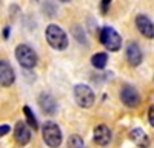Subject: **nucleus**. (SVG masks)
Listing matches in <instances>:
<instances>
[{"mask_svg": "<svg viewBox=\"0 0 154 148\" xmlns=\"http://www.w3.org/2000/svg\"><path fill=\"white\" fill-rule=\"evenodd\" d=\"M45 37H46V42L49 43V46L53 49L63 51V49L68 48V35L59 25H54V23L48 25L45 29Z\"/></svg>", "mask_w": 154, "mask_h": 148, "instance_id": "1", "label": "nucleus"}, {"mask_svg": "<svg viewBox=\"0 0 154 148\" xmlns=\"http://www.w3.org/2000/svg\"><path fill=\"white\" fill-rule=\"evenodd\" d=\"M42 137H43V142L49 148H59L62 145L63 136H62V130L59 128L57 123L46 120L42 127Z\"/></svg>", "mask_w": 154, "mask_h": 148, "instance_id": "2", "label": "nucleus"}, {"mask_svg": "<svg viewBox=\"0 0 154 148\" xmlns=\"http://www.w3.org/2000/svg\"><path fill=\"white\" fill-rule=\"evenodd\" d=\"M100 43L103 45L108 51H119L122 46V37L112 26H103L100 29Z\"/></svg>", "mask_w": 154, "mask_h": 148, "instance_id": "3", "label": "nucleus"}, {"mask_svg": "<svg viewBox=\"0 0 154 148\" xmlns=\"http://www.w3.org/2000/svg\"><path fill=\"white\" fill-rule=\"evenodd\" d=\"M72 93H74V99H75V102H77L79 106H82V108H91L94 105L96 96H94V91L89 88L88 85L77 83L72 88Z\"/></svg>", "mask_w": 154, "mask_h": 148, "instance_id": "4", "label": "nucleus"}, {"mask_svg": "<svg viewBox=\"0 0 154 148\" xmlns=\"http://www.w3.org/2000/svg\"><path fill=\"white\" fill-rule=\"evenodd\" d=\"M16 59L19 62V65L26 68V69H31L37 65V54L35 51L29 46V45H19L16 48Z\"/></svg>", "mask_w": 154, "mask_h": 148, "instance_id": "5", "label": "nucleus"}, {"mask_svg": "<svg viewBox=\"0 0 154 148\" xmlns=\"http://www.w3.org/2000/svg\"><path fill=\"white\" fill-rule=\"evenodd\" d=\"M120 100L123 105H126L128 108H137L140 105V94L139 91L134 88L133 85L125 83L120 88Z\"/></svg>", "mask_w": 154, "mask_h": 148, "instance_id": "6", "label": "nucleus"}, {"mask_svg": "<svg viewBox=\"0 0 154 148\" xmlns=\"http://www.w3.org/2000/svg\"><path fill=\"white\" fill-rule=\"evenodd\" d=\"M136 28L146 39H154V23L151 22V19L148 16H145V14L136 16Z\"/></svg>", "mask_w": 154, "mask_h": 148, "instance_id": "7", "label": "nucleus"}, {"mask_svg": "<svg viewBox=\"0 0 154 148\" xmlns=\"http://www.w3.org/2000/svg\"><path fill=\"white\" fill-rule=\"evenodd\" d=\"M126 60L131 66H139L143 60V54H142V49L136 42H130L126 45V51H125Z\"/></svg>", "mask_w": 154, "mask_h": 148, "instance_id": "8", "label": "nucleus"}, {"mask_svg": "<svg viewBox=\"0 0 154 148\" xmlns=\"http://www.w3.org/2000/svg\"><path fill=\"white\" fill-rule=\"evenodd\" d=\"M16 80V72L6 60H0V86H11Z\"/></svg>", "mask_w": 154, "mask_h": 148, "instance_id": "9", "label": "nucleus"}, {"mask_svg": "<svg viewBox=\"0 0 154 148\" xmlns=\"http://www.w3.org/2000/svg\"><path fill=\"white\" fill-rule=\"evenodd\" d=\"M38 106L42 108V111L48 116H53L57 113V102L56 99L51 96V94H46V93H42L38 96Z\"/></svg>", "mask_w": 154, "mask_h": 148, "instance_id": "10", "label": "nucleus"}, {"mask_svg": "<svg viewBox=\"0 0 154 148\" xmlns=\"http://www.w3.org/2000/svg\"><path fill=\"white\" fill-rule=\"evenodd\" d=\"M14 139L19 145H26L31 140V130L28 128V125L25 122L19 120L16 123V128H14Z\"/></svg>", "mask_w": 154, "mask_h": 148, "instance_id": "11", "label": "nucleus"}, {"mask_svg": "<svg viewBox=\"0 0 154 148\" xmlns=\"http://www.w3.org/2000/svg\"><path fill=\"white\" fill-rule=\"evenodd\" d=\"M111 130L106 127V125H99L94 128V134H93V140L100 145V146H106L109 142H111Z\"/></svg>", "mask_w": 154, "mask_h": 148, "instance_id": "12", "label": "nucleus"}, {"mask_svg": "<svg viewBox=\"0 0 154 148\" xmlns=\"http://www.w3.org/2000/svg\"><path fill=\"white\" fill-rule=\"evenodd\" d=\"M130 139L139 146V148H148L151 140L146 136V133L142 130V128H133L130 131Z\"/></svg>", "mask_w": 154, "mask_h": 148, "instance_id": "13", "label": "nucleus"}, {"mask_svg": "<svg viewBox=\"0 0 154 148\" xmlns=\"http://www.w3.org/2000/svg\"><path fill=\"white\" fill-rule=\"evenodd\" d=\"M108 63V54L106 53H96L91 57V65L96 69H103Z\"/></svg>", "mask_w": 154, "mask_h": 148, "instance_id": "14", "label": "nucleus"}, {"mask_svg": "<svg viewBox=\"0 0 154 148\" xmlns=\"http://www.w3.org/2000/svg\"><path fill=\"white\" fill-rule=\"evenodd\" d=\"M23 113H25V117H26V122H28V125L35 131L37 128H38V123H37V119H35V116H34V113L31 111V108L28 106V105H25L23 106Z\"/></svg>", "mask_w": 154, "mask_h": 148, "instance_id": "15", "label": "nucleus"}, {"mask_svg": "<svg viewBox=\"0 0 154 148\" xmlns=\"http://www.w3.org/2000/svg\"><path fill=\"white\" fill-rule=\"evenodd\" d=\"M68 148H85V142L80 136L72 134L68 139Z\"/></svg>", "mask_w": 154, "mask_h": 148, "instance_id": "16", "label": "nucleus"}, {"mask_svg": "<svg viewBox=\"0 0 154 148\" xmlns=\"http://www.w3.org/2000/svg\"><path fill=\"white\" fill-rule=\"evenodd\" d=\"M72 32H74V37H75V39L79 40L80 43H86L85 32H82V28H80V26H77V25H75V26L72 28Z\"/></svg>", "mask_w": 154, "mask_h": 148, "instance_id": "17", "label": "nucleus"}, {"mask_svg": "<svg viewBox=\"0 0 154 148\" xmlns=\"http://www.w3.org/2000/svg\"><path fill=\"white\" fill-rule=\"evenodd\" d=\"M111 2H112V0H102V3H100V11L103 12V14H106V11H108Z\"/></svg>", "mask_w": 154, "mask_h": 148, "instance_id": "18", "label": "nucleus"}, {"mask_svg": "<svg viewBox=\"0 0 154 148\" xmlns=\"http://www.w3.org/2000/svg\"><path fill=\"white\" fill-rule=\"evenodd\" d=\"M148 122H149V125L154 128V105H151L149 109H148Z\"/></svg>", "mask_w": 154, "mask_h": 148, "instance_id": "19", "label": "nucleus"}, {"mask_svg": "<svg viewBox=\"0 0 154 148\" xmlns=\"http://www.w3.org/2000/svg\"><path fill=\"white\" fill-rule=\"evenodd\" d=\"M9 131H11L9 125H0V137H2V136H5V134H8Z\"/></svg>", "mask_w": 154, "mask_h": 148, "instance_id": "20", "label": "nucleus"}, {"mask_svg": "<svg viewBox=\"0 0 154 148\" xmlns=\"http://www.w3.org/2000/svg\"><path fill=\"white\" fill-rule=\"evenodd\" d=\"M8 34H9V28L6 26V28H5V31H3V37H5V39H8Z\"/></svg>", "mask_w": 154, "mask_h": 148, "instance_id": "21", "label": "nucleus"}, {"mask_svg": "<svg viewBox=\"0 0 154 148\" xmlns=\"http://www.w3.org/2000/svg\"><path fill=\"white\" fill-rule=\"evenodd\" d=\"M59 2H62V3H68V2H71V0H59Z\"/></svg>", "mask_w": 154, "mask_h": 148, "instance_id": "22", "label": "nucleus"}]
</instances>
